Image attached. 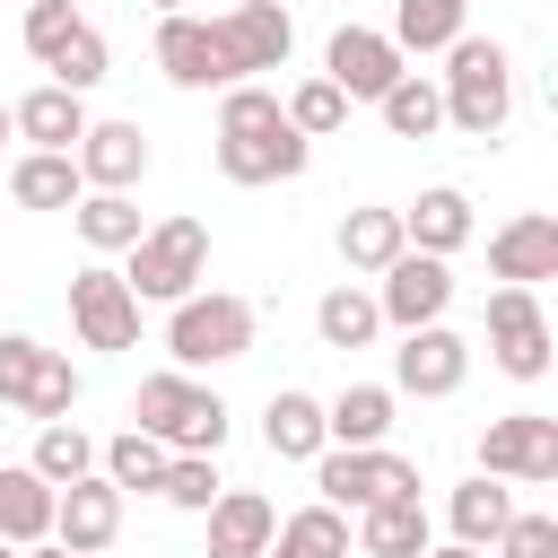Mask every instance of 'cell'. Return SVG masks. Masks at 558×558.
<instances>
[{
    "label": "cell",
    "mask_w": 558,
    "mask_h": 558,
    "mask_svg": "<svg viewBox=\"0 0 558 558\" xmlns=\"http://www.w3.org/2000/svg\"><path fill=\"white\" fill-rule=\"evenodd\" d=\"M262 445L279 453V462H314L331 436H323V401L314 392H296V384H279L270 401H262Z\"/></svg>",
    "instance_id": "cell-23"
},
{
    "label": "cell",
    "mask_w": 558,
    "mask_h": 558,
    "mask_svg": "<svg viewBox=\"0 0 558 558\" xmlns=\"http://www.w3.org/2000/svg\"><path fill=\"white\" fill-rule=\"evenodd\" d=\"M96 558H113V549H96Z\"/></svg>",
    "instance_id": "cell-46"
},
{
    "label": "cell",
    "mask_w": 558,
    "mask_h": 558,
    "mask_svg": "<svg viewBox=\"0 0 558 558\" xmlns=\"http://www.w3.org/2000/svg\"><path fill=\"white\" fill-rule=\"evenodd\" d=\"M462 384H471V340H462L453 323H418V331H401V349H392V392L453 401Z\"/></svg>",
    "instance_id": "cell-12"
},
{
    "label": "cell",
    "mask_w": 558,
    "mask_h": 558,
    "mask_svg": "<svg viewBox=\"0 0 558 558\" xmlns=\"http://www.w3.org/2000/svg\"><path fill=\"white\" fill-rule=\"evenodd\" d=\"M410 244H401V209H349L340 218V262H349V279H384L392 262H401Z\"/></svg>",
    "instance_id": "cell-25"
},
{
    "label": "cell",
    "mask_w": 558,
    "mask_h": 558,
    "mask_svg": "<svg viewBox=\"0 0 558 558\" xmlns=\"http://www.w3.org/2000/svg\"><path fill=\"white\" fill-rule=\"evenodd\" d=\"M471 227H480V218H471V192H462V183H427V192L401 209V244H410V253H436V262H453V253L471 244Z\"/></svg>",
    "instance_id": "cell-20"
},
{
    "label": "cell",
    "mask_w": 558,
    "mask_h": 558,
    "mask_svg": "<svg viewBox=\"0 0 558 558\" xmlns=\"http://www.w3.org/2000/svg\"><path fill=\"white\" fill-rule=\"evenodd\" d=\"M70 166H78V183H87V192H131V183H148L157 148H148V131H140V122H87V140L70 148Z\"/></svg>",
    "instance_id": "cell-16"
},
{
    "label": "cell",
    "mask_w": 558,
    "mask_h": 558,
    "mask_svg": "<svg viewBox=\"0 0 558 558\" xmlns=\"http://www.w3.org/2000/svg\"><path fill=\"white\" fill-rule=\"evenodd\" d=\"M78 366H70V349H44L35 331H0V401L17 410V418H35V427H52V418H70L78 410Z\"/></svg>",
    "instance_id": "cell-6"
},
{
    "label": "cell",
    "mask_w": 558,
    "mask_h": 558,
    "mask_svg": "<svg viewBox=\"0 0 558 558\" xmlns=\"http://www.w3.org/2000/svg\"><path fill=\"white\" fill-rule=\"evenodd\" d=\"M9 140H17V131H9V96H0V148H9Z\"/></svg>",
    "instance_id": "cell-43"
},
{
    "label": "cell",
    "mask_w": 558,
    "mask_h": 558,
    "mask_svg": "<svg viewBox=\"0 0 558 558\" xmlns=\"http://www.w3.org/2000/svg\"><path fill=\"white\" fill-rule=\"evenodd\" d=\"M70 331L78 349H140V296L122 288L113 262H87L70 279Z\"/></svg>",
    "instance_id": "cell-10"
},
{
    "label": "cell",
    "mask_w": 558,
    "mask_h": 558,
    "mask_svg": "<svg viewBox=\"0 0 558 558\" xmlns=\"http://www.w3.org/2000/svg\"><path fill=\"white\" fill-rule=\"evenodd\" d=\"M105 61H113V52H105V35H96V26H78V35H70V44H61L52 61H44V70H52V87H70V96H87V87L105 78Z\"/></svg>",
    "instance_id": "cell-38"
},
{
    "label": "cell",
    "mask_w": 558,
    "mask_h": 558,
    "mask_svg": "<svg viewBox=\"0 0 558 558\" xmlns=\"http://www.w3.org/2000/svg\"><path fill=\"white\" fill-rule=\"evenodd\" d=\"M375 331H384L375 288L340 279V288H323V296H314V340H323V349H375Z\"/></svg>",
    "instance_id": "cell-28"
},
{
    "label": "cell",
    "mask_w": 558,
    "mask_h": 558,
    "mask_svg": "<svg viewBox=\"0 0 558 558\" xmlns=\"http://www.w3.org/2000/svg\"><path fill=\"white\" fill-rule=\"evenodd\" d=\"M427 506L418 497H384L357 514V558H427Z\"/></svg>",
    "instance_id": "cell-26"
},
{
    "label": "cell",
    "mask_w": 558,
    "mask_h": 558,
    "mask_svg": "<svg viewBox=\"0 0 558 558\" xmlns=\"http://www.w3.org/2000/svg\"><path fill=\"white\" fill-rule=\"evenodd\" d=\"M488 558H558V514H523L514 506V523L488 541Z\"/></svg>",
    "instance_id": "cell-40"
},
{
    "label": "cell",
    "mask_w": 558,
    "mask_h": 558,
    "mask_svg": "<svg viewBox=\"0 0 558 558\" xmlns=\"http://www.w3.org/2000/svg\"><path fill=\"white\" fill-rule=\"evenodd\" d=\"M445 305H453V262H436V253H401V262L384 270V288H375V314H384L392 331L445 323Z\"/></svg>",
    "instance_id": "cell-15"
},
{
    "label": "cell",
    "mask_w": 558,
    "mask_h": 558,
    "mask_svg": "<svg viewBox=\"0 0 558 558\" xmlns=\"http://www.w3.org/2000/svg\"><path fill=\"white\" fill-rule=\"evenodd\" d=\"M392 52L410 61V52H445V44H462L471 35V0H392Z\"/></svg>",
    "instance_id": "cell-27"
},
{
    "label": "cell",
    "mask_w": 558,
    "mask_h": 558,
    "mask_svg": "<svg viewBox=\"0 0 558 558\" xmlns=\"http://www.w3.org/2000/svg\"><path fill=\"white\" fill-rule=\"evenodd\" d=\"M375 113H384L392 140H436V131H445V96H436L427 70H401V78L375 96Z\"/></svg>",
    "instance_id": "cell-31"
},
{
    "label": "cell",
    "mask_w": 558,
    "mask_h": 558,
    "mask_svg": "<svg viewBox=\"0 0 558 558\" xmlns=\"http://www.w3.org/2000/svg\"><path fill=\"white\" fill-rule=\"evenodd\" d=\"M0 541H9V549L52 541V488H44L26 462H0Z\"/></svg>",
    "instance_id": "cell-30"
},
{
    "label": "cell",
    "mask_w": 558,
    "mask_h": 558,
    "mask_svg": "<svg viewBox=\"0 0 558 558\" xmlns=\"http://www.w3.org/2000/svg\"><path fill=\"white\" fill-rule=\"evenodd\" d=\"M87 122H96V113H87V96H70V87H52V78H44V87H26V96L9 105V131H17L26 148H52V157H70V148L87 140Z\"/></svg>",
    "instance_id": "cell-19"
},
{
    "label": "cell",
    "mask_w": 558,
    "mask_h": 558,
    "mask_svg": "<svg viewBox=\"0 0 558 558\" xmlns=\"http://www.w3.org/2000/svg\"><path fill=\"white\" fill-rule=\"evenodd\" d=\"M253 331H262V314L235 288H192L183 305H166V357H174V375H209V366L253 357Z\"/></svg>",
    "instance_id": "cell-3"
},
{
    "label": "cell",
    "mask_w": 558,
    "mask_h": 558,
    "mask_svg": "<svg viewBox=\"0 0 558 558\" xmlns=\"http://www.w3.org/2000/svg\"><path fill=\"white\" fill-rule=\"evenodd\" d=\"M279 113H288V131L296 140H331V131H349V96L314 70V78H296L288 96H279Z\"/></svg>",
    "instance_id": "cell-36"
},
{
    "label": "cell",
    "mask_w": 558,
    "mask_h": 558,
    "mask_svg": "<svg viewBox=\"0 0 558 558\" xmlns=\"http://www.w3.org/2000/svg\"><path fill=\"white\" fill-rule=\"evenodd\" d=\"M480 471L514 480V488H549L558 480V418L549 410H506L480 427Z\"/></svg>",
    "instance_id": "cell-8"
},
{
    "label": "cell",
    "mask_w": 558,
    "mask_h": 558,
    "mask_svg": "<svg viewBox=\"0 0 558 558\" xmlns=\"http://www.w3.org/2000/svg\"><path fill=\"white\" fill-rule=\"evenodd\" d=\"M218 453H166V480H157V497L174 506V514H209L218 506Z\"/></svg>",
    "instance_id": "cell-37"
},
{
    "label": "cell",
    "mask_w": 558,
    "mask_h": 558,
    "mask_svg": "<svg viewBox=\"0 0 558 558\" xmlns=\"http://www.w3.org/2000/svg\"><path fill=\"white\" fill-rule=\"evenodd\" d=\"M392 410H401L392 384H340V392L323 401V436H331L340 453H366V445L392 436Z\"/></svg>",
    "instance_id": "cell-21"
},
{
    "label": "cell",
    "mask_w": 558,
    "mask_h": 558,
    "mask_svg": "<svg viewBox=\"0 0 558 558\" xmlns=\"http://www.w3.org/2000/svg\"><path fill=\"white\" fill-rule=\"evenodd\" d=\"M148 9H157V17H174V9H183V0H148Z\"/></svg>",
    "instance_id": "cell-44"
},
{
    "label": "cell",
    "mask_w": 558,
    "mask_h": 558,
    "mask_svg": "<svg viewBox=\"0 0 558 558\" xmlns=\"http://www.w3.org/2000/svg\"><path fill=\"white\" fill-rule=\"evenodd\" d=\"M436 96H445V131H462V140H497L506 113H514V52H506L497 35H462V44H445Z\"/></svg>",
    "instance_id": "cell-2"
},
{
    "label": "cell",
    "mask_w": 558,
    "mask_h": 558,
    "mask_svg": "<svg viewBox=\"0 0 558 558\" xmlns=\"http://www.w3.org/2000/svg\"><path fill=\"white\" fill-rule=\"evenodd\" d=\"M227 418H235V410L218 401V384L174 375V366L140 375V392H131V427L157 436L166 453H218V445H227Z\"/></svg>",
    "instance_id": "cell-4"
},
{
    "label": "cell",
    "mask_w": 558,
    "mask_h": 558,
    "mask_svg": "<svg viewBox=\"0 0 558 558\" xmlns=\"http://www.w3.org/2000/svg\"><path fill=\"white\" fill-rule=\"evenodd\" d=\"M78 26H87V17H78L70 0H26V26H17V35H26V52H35V61H52Z\"/></svg>",
    "instance_id": "cell-39"
},
{
    "label": "cell",
    "mask_w": 558,
    "mask_h": 558,
    "mask_svg": "<svg viewBox=\"0 0 558 558\" xmlns=\"http://www.w3.org/2000/svg\"><path fill=\"white\" fill-rule=\"evenodd\" d=\"M52 541H61L70 558H96V549H113V541H122V488H113L105 471H87V480L52 488Z\"/></svg>",
    "instance_id": "cell-13"
},
{
    "label": "cell",
    "mask_w": 558,
    "mask_h": 558,
    "mask_svg": "<svg viewBox=\"0 0 558 558\" xmlns=\"http://www.w3.org/2000/svg\"><path fill=\"white\" fill-rule=\"evenodd\" d=\"M314 497H323L331 514H366V506H384V497H418V462L392 453V445H366V453L323 445V453H314Z\"/></svg>",
    "instance_id": "cell-7"
},
{
    "label": "cell",
    "mask_w": 558,
    "mask_h": 558,
    "mask_svg": "<svg viewBox=\"0 0 558 558\" xmlns=\"http://www.w3.org/2000/svg\"><path fill=\"white\" fill-rule=\"evenodd\" d=\"M78 166L70 157H52V148H26L17 166H9V201L17 209H78Z\"/></svg>",
    "instance_id": "cell-32"
},
{
    "label": "cell",
    "mask_w": 558,
    "mask_h": 558,
    "mask_svg": "<svg viewBox=\"0 0 558 558\" xmlns=\"http://www.w3.org/2000/svg\"><path fill=\"white\" fill-rule=\"evenodd\" d=\"M401 70H410V61L392 52V35H384V26H340V35L323 44V78H331L349 105H375Z\"/></svg>",
    "instance_id": "cell-14"
},
{
    "label": "cell",
    "mask_w": 558,
    "mask_h": 558,
    "mask_svg": "<svg viewBox=\"0 0 558 558\" xmlns=\"http://www.w3.org/2000/svg\"><path fill=\"white\" fill-rule=\"evenodd\" d=\"M70 227H78V244H87L96 262H113V253H131V244L148 235V218H140V201H131V192H78Z\"/></svg>",
    "instance_id": "cell-24"
},
{
    "label": "cell",
    "mask_w": 558,
    "mask_h": 558,
    "mask_svg": "<svg viewBox=\"0 0 558 558\" xmlns=\"http://www.w3.org/2000/svg\"><path fill=\"white\" fill-rule=\"evenodd\" d=\"M314 166V140H296L288 131V113H279V87H262V78H244V87H227L218 96V174L227 183H296Z\"/></svg>",
    "instance_id": "cell-1"
},
{
    "label": "cell",
    "mask_w": 558,
    "mask_h": 558,
    "mask_svg": "<svg viewBox=\"0 0 558 558\" xmlns=\"http://www.w3.org/2000/svg\"><path fill=\"white\" fill-rule=\"evenodd\" d=\"M209 279V227L201 218H157L131 253H122V288L140 305H183Z\"/></svg>",
    "instance_id": "cell-5"
},
{
    "label": "cell",
    "mask_w": 558,
    "mask_h": 558,
    "mask_svg": "<svg viewBox=\"0 0 558 558\" xmlns=\"http://www.w3.org/2000/svg\"><path fill=\"white\" fill-rule=\"evenodd\" d=\"M96 471H105L122 497H131V488H140V497H157V480H166V445H157V436H140V427H122V436H105V445H96Z\"/></svg>",
    "instance_id": "cell-35"
},
{
    "label": "cell",
    "mask_w": 558,
    "mask_h": 558,
    "mask_svg": "<svg viewBox=\"0 0 558 558\" xmlns=\"http://www.w3.org/2000/svg\"><path fill=\"white\" fill-rule=\"evenodd\" d=\"M26 471H35L44 488H70V480H87V471H96V436H87L78 418H52V427H35Z\"/></svg>",
    "instance_id": "cell-34"
},
{
    "label": "cell",
    "mask_w": 558,
    "mask_h": 558,
    "mask_svg": "<svg viewBox=\"0 0 558 558\" xmlns=\"http://www.w3.org/2000/svg\"><path fill=\"white\" fill-rule=\"evenodd\" d=\"M488 270H497L506 288H541V279H558V218H549V209L506 218V227L488 235Z\"/></svg>",
    "instance_id": "cell-18"
},
{
    "label": "cell",
    "mask_w": 558,
    "mask_h": 558,
    "mask_svg": "<svg viewBox=\"0 0 558 558\" xmlns=\"http://www.w3.org/2000/svg\"><path fill=\"white\" fill-rule=\"evenodd\" d=\"M157 70L174 78V87H235V70H227V52H218V26L209 17H192V9H174V17H157Z\"/></svg>",
    "instance_id": "cell-17"
},
{
    "label": "cell",
    "mask_w": 558,
    "mask_h": 558,
    "mask_svg": "<svg viewBox=\"0 0 558 558\" xmlns=\"http://www.w3.org/2000/svg\"><path fill=\"white\" fill-rule=\"evenodd\" d=\"M17 558H70V549H61V541H35V549H17Z\"/></svg>",
    "instance_id": "cell-42"
},
{
    "label": "cell",
    "mask_w": 558,
    "mask_h": 558,
    "mask_svg": "<svg viewBox=\"0 0 558 558\" xmlns=\"http://www.w3.org/2000/svg\"><path fill=\"white\" fill-rule=\"evenodd\" d=\"M445 523H453V541H462V549H488V541L514 523V488L480 471V480H462V488L445 497Z\"/></svg>",
    "instance_id": "cell-29"
},
{
    "label": "cell",
    "mask_w": 558,
    "mask_h": 558,
    "mask_svg": "<svg viewBox=\"0 0 558 558\" xmlns=\"http://www.w3.org/2000/svg\"><path fill=\"white\" fill-rule=\"evenodd\" d=\"M201 523H209V558H262L270 532H279V506L262 488H218V506Z\"/></svg>",
    "instance_id": "cell-22"
},
{
    "label": "cell",
    "mask_w": 558,
    "mask_h": 558,
    "mask_svg": "<svg viewBox=\"0 0 558 558\" xmlns=\"http://www.w3.org/2000/svg\"><path fill=\"white\" fill-rule=\"evenodd\" d=\"M209 26H218V52H227L235 87L288 70V52H296V17H288V0H235V9L209 17Z\"/></svg>",
    "instance_id": "cell-9"
},
{
    "label": "cell",
    "mask_w": 558,
    "mask_h": 558,
    "mask_svg": "<svg viewBox=\"0 0 558 558\" xmlns=\"http://www.w3.org/2000/svg\"><path fill=\"white\" fill-rule=\"evenodd\" d=\"M0 558H17V549H9V541H0Z\"/></svg>",
    "instance_id": "cell-45"
},
{
    "label": "cell",
    "mask_w": 558,
    "mask_h": 558,
    "mask_svg": "<svg viewBox=\"0 0 558 558\" xmlns=\"http://www.w3.org/2000/svg\"><path fill=\"white\" fill-rule=\"evenodd\" d=\"M488 357H497V375H514V384H541V375H549L541 288H497V296H488Z\"/></svg>",
    "instance_id": "cell-11"
},
{
    "label": "cell",
    "mask_w": 558,
    "mask_h": 558,
    "mask_svg": "<svg viewBox=\"0 0 558 558\" xmlns=\"http://www.w3.org/2000/svg\"><path fill=\"white\" fill-rule=\"evenodd\" d=\"M262 558H349V514H331V506L314 497V506L279 514V532H270Z\"/></svg>",
    "instance_id": "cell-33"
},
{
    "label": "cell",
    "mask_w": 558,
    "mask_h": 558,
    "mask_svg": "<svg viewBox=\"0 0 558 558\" xmlns=\"http://www.w3.org/2000/svg\"><path fill=\"white\" fill-rule=\"evenodd\" d=\"M427 558H488V549H462V541H427Z\"/></svg>",
    "instance_id": "cell-41"
}]
</instances>
